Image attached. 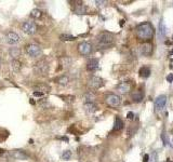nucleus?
Masks as SVG:
<instances>
[{
	"instance_id": "6e6552de",
	"label": "nucleus",
	"mask_w": 173,
	"mask_h": 162,
	"mask_svg": "<svg viewBox=\"0 0 173 162\" xmlns=\"http://www.w3.org/2000/svg\"><path fill=\"white\" fill-rule=\"evenodd\" d=\"M104 85V81L102 78L98 77V76H92L88 81V87L91 90H99Z\"/></svg>"
},
{
	"instance_id": "ea45409f",
	"label": "nucleus",
	"mask_w": 173,
	"mask_h": 162,
	"mask_svg": "<svg viewBox=\"0 0 173 162\" xmlns=\"http://www.w3.org/2000/svg\"><path fill=\"white\" fill-rule=\"evenodd\" d=\"M2 152H3V150H2L1 148H0V154H2Z\"/></svg>"
},
{
	"instance_id": "5701e85b",
	"label": "nucleus",
	"mask_w": 173,
	"mask_h": 162,
	"mask_svg": "<svg viewBox=\"0 0 173 162\" xmlns=\"http://www.w3.org/2000/svg\"><path fill=\"white\" fill-rule=\"evenodd\" d=\"M95 98H96V95L92 91L87 92V93L84 95V102H86V103H94Z\"/></svg>"
},
{
	"instance_id": "423d86ee",
	"label": "nucleus",
	"mask_w": 173,
	"mask_h": 162,
	"mask_svg": "<svg viewBox=\"0 0 173 162\" xmlns=\"http://www.w3.org/2000/svg\"><path fill=\"white\" fill-rule=\"evenodd\" d=\"M78 52H79L80 55L82 56H89L90 54L93 51V47L90 42H87V41H84V42H80L78 45Z\"/></svg>"
},
{
	"instance_id": "c03bdc74",
	"label": "nucleus",
	"mask_w": 173,
	"mask_h": 162,
	"mask_svg": "<svg viewBox=\"0 0 173 162\" xmlns=\"http://www.w3.org/2000/svg\"><path fill=\"white\" fill-rule=\"evenodd\" d=\"M172 40H173V36H172Z\"/></svg>"
},
{
	"instance_id": "dca6fc26",
	"label": "nucleus",
	"mask_w": 173,
	"mask_h": 162,
	"mask_svg": "<svg viewBox=\"0 0 173 162\" xmlns=\"http://www.w3.org/2000/svg\"><path fill=\"white\" fill-rule=\"evenodd\" d=\"M78 4H75V8H74V12L78 15L84 14L87 12V7L84 4V2L81 1H77Z\"/></svg>"
},
{
	"instance_id": "0eeeda50",
	"label": "nucleus",
	"mask_w": 173,
	"mask_h": 162,
	"mask_svg": "<svg viewBox=\"0 0 173 162\" xmlns=\"http://www.w3.org/2000/svg\"><path fill=\"white\" fill-rule=\"evenodd\" d=\"M37 29H38L37 24L33 22V21H26L22 25V31L26 35H31H31H35L37 32Z\"/></svg>"
},
{
	"instance_id": "37998d69",
	"label": "nucleus",
	"mask_w": 173,
	"mask_h": 162,
	"mask_svg": "<svg viewBox=\"0 0 173 162\" xmlns=\"http://www.w3.org/2000/svg\"><path fill=\"white\" fill-rule=\"evenodd\" d=\"M0 65H1V61H0Z\"/></svg>"
},
{
	"instance_id": "e433bc0d",
	"label": "nucleus",
	"mask_w": 173,
	"mask_h": 162,
	"mask_svg": "<svg viewBox=\"0 0 173 162\" xmlns=\"http://www.w3.org/2000/svg\"><path fill=\"white\" fill-rule=\"evenodd\" d=\"M59 140H63L65 141V142H68V137H66V136H63V137H57Z\"/></svg>"
},
{
	"instance_id": "cd10ccee",
	"label": "nucleus",
	"mask_w": 173,
	"mask_h": 162,
	"mask_svg": "<svg viewBox=\"0 0 173 162\" xmlns=\"http://www.w3.org/2000/svg\"><path fill=\"white\" fill-rule=\"evenodd\" d=\"M71 156H73V154H71L70 150H65V151H63V154H62V159H63V160H70Z\"/></svg>"
},
{
	"instance_id": "4c0bfd02",
	"label": "nucleus",
	"mask_w": 173,
	"mask_h": 162,
	"mask_svg": "<svg viewBox=\"0 0 173 162\" xmlns=\"http://www.w3.org/2000/svg\"><path fill=\"white\" fill-rule=\"evenodd\" d=\"M29 103H31V105H34V104H35V101H34V99H31V101H29Z\"/></svg>"
},
{
	"instance_id": "412c9836",
	"label": "nucleus",
	"mask_w": 173,
	"mask_h": 162,
	"mask_svg": "<svg viewBox=\"0 0 173 162\" xmlns=\"http://www.w3.org/2000/svg\"><path fill=\"white\" fill-rule=\"evenodd\" d=\"M123 128V122L119 117L115 118V123H114V128H113V131L114 132H118Z\"/></svg>"
},
{
	"instance_id": "c85d7f7f",
	"label": "nucleus",
	"mask_w": 173,
	"mask_h": 162,
	"mask_svg": "<svg viewBox=\"0 0 173 162\" xmlns=\"http://www.w3.org/2000/svg\"><path fill=\"white\" fill-rule=\"evenodd\" d=\"M61 98H63V101L67 102V103H73L75 101V96L74 95H60Z\"/></svg>"
},
{
	"instance_id": "a19ab883",
	"label": "nucleus",
	"mask_w": 173,
	"mask_h": 162,
	"mask_svg": "<svg viewBox=\"0 0 173 162\" xmlns=\"http://www.w3.org/2000/svg\"><path fill=\"white\" fill-rule=\"evenodd\" d=\"M167 162H172V161L170 160V159H168V160H167Z\"/></svg>"
},
{
	"instance_id": "f8f14e48",
	"label": "nucleus",
	"mask_w": 173,
	"mask_h": 162,
	"mask_svg": "<svg viewBox=\"0 0 173 162\" xmlns=\"http://www.w3.org/2000/svg\"><path fill=\"white\" fill-rule=\"evenodd\" d=\"M141 53L145 56H151L153 54V45L149 42H145L141 45Z\"/></svg>"
},
{
	"instance_id": "f704fd0d",
	"label": "nucleus",
	"mask_w": 173,
	"mask_h": 162,
	"mask_svg": "<svg viewBox=\"0 0 173 162\" xmlns=\"http://www.w3.org/2000/svg\"><path fill=\"white\" fill-rule=\"evenodd\" d=\"M95 3L100 7V6H103L104 3H106V1H95Z\"/></svg>"
},
{
	"instance_id": "7c9ffc66",
	"label": "nucleus",
	"mask_w": 173,
	"mask_h": 162,
	"mask_svg": "<svg viewBox=\"0 0 173 162\" xmlns=\"http://www.w3.org/2000/svg\"><path fill=\"white\" fill-rule=\"evenodd\" d=\"M34 96L35 97H39V98H40V97H42L43 96V93H41V92H37V91H34Z\"/></svg>"
},
{
	"instance_id": "72a5a7b5",
	"label": "nucleus",
	"mask_w": 173,
	"mask_h": 162,
	"mask_svg": "<svg viewBox=\"0 0 173 162\" xmlns=\"http://www.w3.org/2000/svg\"><path fill=\"white\" fill-rule=\"evenodd\" d=\"M133 116H134V113H133L132 112H130L127 113V118H128V119H130V120L133 119Z\"/></svg>"
},
{
	"instance_id": "2eb2a0df",
	"label": "nucleus",
	"mask_w": 173,
	"mask_h": 162,
	"mask_svg": "<svg viewBox=\"0 0 173 162\" xmlns=\"http://www.w3.org/2000/svg\"><path fill=\"white\" fill-rule=\"evenodd\" d=\"M131 98L135 103H141V102L144 99V92L142 90H137V91H133L131 93Z\"/></svg>"
},
{
	"instance_id": "393cba45",
	"label": "nucleus",
	"mask_w": 173,
	"mask_h": 162,
	"mask_svg": "<svg viewBox=\"0 0 173 162\" xmlns=\"http://www.w3.org/2000/svg\"><path fill=\"white\" fill-rule=\"evenodd\" d=\"M9 54H10L11 57H13V60H17L21 55V50L18 48H11L9 50Z\"/></svg>"
},
{
	"instance_id": "f03ea898",
	"label": "nucleus",
	"mask_w": 173,
	"mask_h": 162,
	"mask_svg": "<svg viewBox=\"0 0 173 162\" xmlns=\"http://www.w3.org/2000/svg\"><path fill=\"white\" fill-rule=\"evenodd\" d=\"M115 38L114 35L107 31H103L98 35L96 37V45L99 49H109L114 45Z\"/></svg>"
},
{
	"instance_id": "f257e3e1",
	"label": "nucleus",
	"mask_w": 173,
	"mask_h": 162,
	"mask_svg": "<svg viewBox=\"0 0 173 162\" xmlns=\"http://www.w3.org/2000/svg\"><path fill=\"white\" fill-rule=\"evenodd\" d=\"M137 38L141 40H151L154 37V27L149 22H143L137 27Z\"/></svg>"
},
{
	"instance_id": "7ed1b4c3",
	"label": "nucleus",
	"mask_w": 173,
	"mask_h": 162,
	"mask_svg": "<svg viewBox=\"0 0 173 162\" xmlns=\"http://www.w3.org/2000/svg\"><path fill=\"white\" fill-rule=\"evenodd\" d=\"M50 65L47 62V60H40L34 66V71L38 76H47L49 73Z\"/></svg>"
},
{
	"instance_id": "2f4dec72",
	"label": "nucleus",
	"mask_w": 173,
	"mask_h": 162,
	"mask_svg": "<svg viewBox=\"0 0 173 162\" xmlns=\"http://www.w3.org/2000/svg\"><path fill=\"white\" fill-rule=\"evenodd\" d=\"M162 141H163V144L168 145V138H167V136H166V133H165V132L162 133Z\"/></svg>"
},
{
	"instance_id": "4468645a",
	"label": "nucleus",
	"mask_w": 173,
	"mask_h": 162,
	"mask_svg": "<svg viewBox=\"0 0 173 162\" xmlns=\"http://www.w3.org/2000/svg\"><path fill=\"white\" fill-rule=\"evenodd\" d=\"M33 89L35 91L37 92H41V93H48V92H50V90H51V88H50V85L46 84V83H37V84H35L33 87Z\"/></svg>"
},
{
	"instance_id": "58836bf2",
	"label": "nucleus",
	"mask_w": 173,
	"mask_h": 162,
	"mask_svg": "<svg viewBox=\"0 0 173 162\" xmlns=\"http://www.w3.org/2000/svg\"><path fill=\"white\" fill-rule=\"evenodd\" d=\"M123 23H124V21L121 20V21H120V26H122V25H123Z\"/></svg>"
},
{
	"instance_id": "f3484780",
	"label": "nucleus",
	"mask_w": 173,
	"mask_h": 162,
	"mask_svg": "<svg viewBox=\"0 0 173 162\" xmlns=\"http://www.w3.org/2000/svg\"><path fill=\"white\" fill-rule=\"evenodd\" d=\"M71 63H73V61H71V59L69 56H62L61 59H60V68L59 69H61V68H66V69H68L69 67L71 66Z\"/></svg>"
},
{
	"instance_id": "39448f33",
	"label": "nucleus",
	"mask_w": 173,
	"mask_h": 162,
	"mask_svg": "<svg viewBox=\"0 0 173 162\" xmlns=\"http://www.w3.org/2000/svg\"><path fill=\"white\" fill-rule=\"evenodd\" d=\"M9 156H10V158L13 159V160H27V159L29 158V155L23 149L11 150V151L9 152Z\"/></svg>"
},
{
	"instance_id": "aec40b11",
	"label": "nucleus",
	"mask_w": 173,
	"mask_h": 162,
	"mask_svg": "<svg viewBox=\"0 0 173 162\" xmlns=\"http://www.w3.org/2000/svg\"><path fill=\"white\" fill-rule=\"evenodd\" d=\"M55 82L60 85H67L69 82V77L67 75H62L55 79Z\"/></svg>"
},
{
	"instance_id": "79ce46f5",
	"label": "nucleus",
	"mask_w": 173,
	"mask_h": 162,
	"mask_svg": "<svg viewBox=\"0 0 173 162\" xmlns=\"http://www.w3.org/2000/svg\"><path fill=\"white\" fill-rule=\"evenodd\" d=\"M171 54H173V50H172V51H171Z\"/></svg>"
},
{
	"instance_id": "ddd939ff",
	"label": "nucleus",
	"mask_w": 173,
	"mask_h": 162,
	"mask_svg": "<svg viewBox=\"0 0 173 162\" xmlns=\"http://www.w3.org/2000/svg\"><path fill=\"white\" fill-rule=\"evenodd\" d=\"M131 88H132V85H131L129 82H121V83H119V84L117 85L116 89H117V91H118L119 93L126 94V93H128V92L131 91Z\"/></svg>"
},
{
	"instance_id": "6ab92c4d",
	"label": "nucleus",
	"mask_w": 173,
	"mask_h": 162,
	"mask_svg": "<svg viewBox=\"0 0 173 162\" xmlns=\"http://www.w3.org/2000/svg\"><path fill=\"white\" fill-rule=\"evenodd\" d=\"M99 68V60L98 59H90L87 63V70L94 71Z\"/></svg>"
},
{
	"instance_id": "a211bd4d",
	"label": "nucleus",
	"mask_w": 173,
	"mask_h": 162,
	"mask_svg": "<svg viewBox=\"0 0 173 162\" xmlns=\"http://www.w3.org/2000/svg\"><path fill=\"white\" fill-rule=\"evenodd\" d=\"M84 112H86L87 113L92 115V113L98 112L99 108H98V106H96L94 103H84Z\"/></svg>"
},
{
	"instance_id": "1a4fd4ad",
	"label": "nucleus",
	"mask_w": 173,
	"mask_h": 162,
	"mask_svg": "<svg viewBox=\"0 0 173 162\" xmlns=\"http://www.w3.org/2000/svg\"><path fill=\"white\" fill-rule=\"evenodd\" d=\"M105 102L106 104H107L109 107H113V108H116L118 107L119 105H120L121 103V98L119 95H117V94H108L107 96L105 97Z\"/></svg>"
},
{
	"instance_id": "bb28decb",
	"label": "nucleus",
	"mask_w": 173,
	"mask_h": 162,
	"mask_svg": "<svg viewBox=\"0 0 173 162\" xmlns=\"http://www.w3.org/2000/svg\"><path fill=\"white\" fill-rule=\"evenodd\" d=\"M31 16L33 18H40L42 16V11L40 9H33L31 12Z\"/></svg>"
},
{
	"instance_id": "4be33fe9",
	"label": "nucleus",
	"mask_w": 173,
	"mask_h": 162,
	"mask_svg": "<svg viewBox=\"0 0 173 162\" xmlns=\"http://www.w3.org/2000/svg\"><path fill=\"white\" fill-rule=\"evenodd\" d=\"M138 74H140V76L142 78H148L149 75H151V68L147 66L141 67L140 70H138Z\"/></svg>"
},
{
	"instance_id": "b1692460",
	"label": "nucleus",
	"mask_w": 173,
	"mask_h": 162,
	"mask_svg": "<svg viewBox=\"0 0 173 162\" xmlns=\"http://www.w3.org/2000/svg\"><path fill=\"white\" fill-rule=\"evenodd\" d=\"M11 68H12V70L14 73H18L21 70V68H22V64H21V62L18 60H12L11 61Z\"/></svg>"
},
{
	"instance_id": "9b49d317",
	"label": "nucleus",
	"mask_w": 173,
	"mask_h": 162,
	"mask_svg": "<svg viewBox=\"0 0 173 162\" xmlns=\"http://www.w3.org/2000/svg\"><path fill=\"white\" fill-rule=\"evenodd\" d=\"M167 104V96L166 95H159L155 101V110H162Z\"/></svg>"
},
{
	"instance_id": "9d476101",
	"label": "nucleus",
	"mask_w": 173,
	"mask_h": 162,
	"mask_svg": "<svg viewBox=\"0 0 173 162\" xmlns=\"http://www.w3.org/2000/svg\"><path fill=\"white\" fill-rule=\"evenodd\" d=\"M20 36L14 31H9L7 32L6 37H4V41H6L8 45H17L20 42Z\"/></svg>"
},
{
	"instance_id": "a878e982",
	"label": "nucleus",
	"mask_w": 173,
	"mask_h": 162,
	"mask_svg": "<svg viewBox=\"0 0 173 162\" xmlns=\"http://www.w3.org/2000/svg\"><path fill=\"white\" fill-rule=\"evenodd\" d=\"M60 39H61L62 41H74V40H76V37L71 36V35H69V34H62V35H60Z\"/></svg>"
},
{
	"instance_id": "c756f323",
	"label": "nucleus",
	"mask_w": 173,
	"mask_h": 162,
	"mask_svg": "<svg viewBox=\"0 0 173 162\" xmlns=\"http://www.w3.org/2000/svg\"><path fill=\"white\" fill-rule=\"evenodd\" d=\"M159 34H160L161 37L165 36L166 31H165V28H163V24H162V21L160 22V24H159Z\"/></svg>"
},
{
	"instance_id": "c9c22d12",
	"label": "nucleus",
	"mask_w": 173,
	"mask_h": 162,
	"mask_svg": "<svg viewBox=\"0 0 173 162\" xmlns=\"http://www.w3.org/2000/svg\"><path fill=\"white\" fill-rule=\"evenodd\" d=\"M148 159H149L148 155H145V156H144V161H143V162H148Z\"/></svg>"
},
{
	"instance_id": "473e14b6",
	"label": "nucleus",
	"mask_w": 173,
	"mask_h": 162,
	"mask_svg": "<svg viewBox=\"0 0 173 162\" xmlns=\"http://www.w3.org/2000/svg\"><path fill=\"white\" fill-rule=\"evenodd\" d=\"M167 81L168 82H172L173 81V74H170V75L167 76Z\"/></svg>"
},
{
	"instance_id": "20e7f679",
	"label": "nucleus",
	"mask_w": 173,
	"mask_h": 162,
	"mask_svg": "<svg viewBox=\"0 0 173 162\" xmlns=\"http://www.w3.org/2000/svg\"><path fill=\"white\" fill-rule=\"evenodd\" d=\"M25 52H26V54L28 55L29 57H31V59H36V57H39L41 54H42V50H41V48L39 47L38 45H34V43L26 45V48H25Z\"/></svg>"
}]
</instances>
